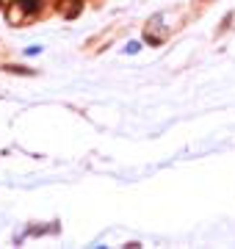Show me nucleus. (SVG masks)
<instances>
[{
  "label": "nucleus",
  "instance_id": "f257e3e1",
  "mask_svg": "<svg viewBox=\"0 0 235 249\" xmlns=\"http://www.w3.org/2000/svg\"><path fill=\"white\" fill-rule=\"evenodd\" d=\"M19 3H22V11L34 14V11H39V3H42V0H19Z\"/></svg>",
  "mask_w": 235,
  "mask_h": 249
}]
</instances>
